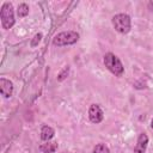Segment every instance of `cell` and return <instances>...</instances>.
Here are the masks:
<instances>
[{
	"instance_id": "1",
	"label": "cell",
	"mask_w": 153,
	"mask_h": 153,
	"mask_svg": "<svg viewBox=\"0 0 153 153\" xmlns=\"http://www.w3.org/2000/svg\"><path fill=\"white\" fill-rule=\"evenodd\" d=\"M104 65L116 76H121L124 73V67L121 60L112 53H108L104 55Z\"/></svg>"
},
{
	"instance_id": "2",
	"label": "cell",
	"mask_w": 153,
	"mask_h": 153,
	"mask_svg": "<svg viewBox=\"0 0 153 153\" xmlns=\"http://www.w3.org/2000/svg\"><path fill=\"white\" fill-rule=\"evenodd\" d=\"M112 25L114 29L120 33H128L131 29V20L130 17L126 13H118L112 17Z\"/></svg>"
},
{
	"instance_id": "3",
	"label": "cell",
	"mask_w": 153,
	"mask_h": 153,
	"mask_svg": "<svg viewBox=\"0 0 153 153\" xmlns=\"http://www.w3.org/2000/svg\"><path fill=\"white\" fill-rule=\"evenodd\" d=\"M79 39V33L76 31H63L57 33L53 38V44L56 47H63V45H71L76 43Z\"/></svg>"
},
{
	"instance_id": "4",
	"label": "cell",
	"mask_w": 153,
	"mask_h": 153,
	"mask_svg": "<svg viewBox=\"0 0 153 153\" xmlns=\"http://www.w3.org/2000/svg\"><path fill=\"white\" fill-rule=\"evenodd\" d=\"M0 18H1V25L4 29L8 30L14 25V12H13V6L11 2H4L1 6V12H0Z\"/></svg>"
},
{
	"instance_id": "5",
	"label": "cell",
	"mask_w": 153,
	"mask_h": 153,
	"mask_svg": "<svg viewBox=\"0 0 153 153\" xmlns=\"http://www.w3.org/2000/svg\"><path fill=\"white\" fill-rule=\"evenodd\" d=\"M103 117H104V114H103V110L100 109V106L98 104H92L88 109V118L92 123H100L103 121Z\"/></svg>"
},
{
	"instance_id": "6",
	"label": "cell",
	"mask_w": 153,
	"mask_h": 153,
	"mask_svg": "<svg viewBox=\"0 0 153 153\" xmlns=\"http://www.w3.org/2000/svg\"><path fill=\"white\" fill-rule=\"evenodd\" d=\"M0 92L1 94L5 97V98H10L13 93V84L12 81L5 79V78H1L0 79Z\"/></svg>"
},
{
	"instance_id": "7",
	"label": "cell",
	"mask_w": 153,
	"mask_h": 153,
	"mask_svg": "<svg viewBox=\"0 0 153 153\" xmlns=\"http://www.w3.org/2000/svg\"><path fill=\"white\" fill-rule=\"evenodd\" d=\"M148 145V136L145 133H141L137 137V143L134 148V153H145Z\"/></svg>"
},
{
	"instance_id": "8",
	"label": "cell",
	"mask_w": 153,
	"mask_h": 153,
	"mask_svg": "<svg viewBox=\"0 0 153 153\" xmlns=\"http://www.w3.org/2000/svg\"><path fill=\"white\" fill-rule=\"evenodd\" d=\"M54 134H55V130L49 126H43L42 129H41V139L43 141H45V142L50 141L53 139Z\"/></svg>"
},
{
	"instance_id": "9",
	"label": "cell",
	"mask_w": 153,
	"mask_h": 153,
	"mask_svg": "<svg viewBox=\"0 0 153 153\" xmlns=\"http://www.w3.org/2000/svg\"><path fill=\"white\" fill-rule=\"evenodd\" d=\"M39 149L43 153H54L57 149V142L56 141H47L45 143L39 146Z\"/></svg>"
},
{
	"instance_id": "10",
	"label": "cell",
	"mask_w": 153,
	"mask_h": 153,
	"mask_svg": "<svg viewBox=\"0 0 153 153\" xmlns=\"http://www.w3.org/2000/svg\"><path fill=\"white\" fill-rule=\"evenodd\" d=\"M17 14L19 18H23V17H26L29 14V6L26 4H19L18 5V8H17Z\"/></svg>"
},
{
	"instance_id": "11",
	"label": "cell",
	"mask_w": 153,
	"mask_h": 153,
	"mask_svg": "<svg viewBox=\"0 0 153 153\" xmlns=\"http://www.w3.org/2000/svg\"><path fill=\"white\" fill-rule=\"evenodd\" d=\"M93 153H110V149L104 143H98L93 148Z\"/></svg>"
},
{
	"instance_id": "12",
	"label": "cell",
	"mask_w": 153,
	"mask_h": 153,
	"mask_svg": "<svg viewBox=\"0 0 153 153\" xmlns=\"http://www.w3.org/2000/svg\"><path fill=\"white\" fill-rule=\"evenodd\" d=\"M68 73H69V67L66 66V67L62 69V72H60V74L57 75V80H59V81H62L63 79H66V76L68 75Z\"/></svg>"
},
{
	"instance_id": "13",
	"label": "cell",
	"mask_w": 153,
	"mask_h": 153,
	"mask_svg": "<svg viewBox=\"0 0 153 153\" xmlns=\"http://www.w3.org/2000/svg\"><path fill=\"white\" fill-rule=\"evenodd\" d=\"M41 39H42V33H37V35H35L33 39L31 41V45H32V47H36V45L41 42Z\"/></svg>"
},
{
	"instance_id": "14",
	"label": "cell",
	"mask_w": 153,
	"mask_h": 153,
	"mask_svg": "<svg viewBox=\"0 0 153 153\" xmlns=\"http://www.w3.org/2000/svg\"><path fill=\"white\" fill-rule=\"evenodd\" d=\"M147 7H148V10H149L151 12H153V0L148 1V4H147Z\"/></svg>"
},
{
	"instance_id": "15",
	"label": "cell",
	"mask_w": 153,
	"mask_h": 153,
	"mask_svg": "<svg viewBox=\"0 0 153 153\" xmlns=\"http://www.w3.org/2000/svg\"><path fill=\"white\" fill-rule=\"evenodd\" d=\"M151 127H152V129H153V118H152V121H151Z\"/></svg>"
}]
</instances>
